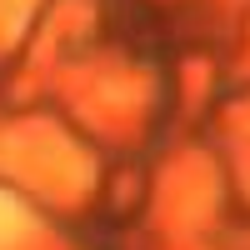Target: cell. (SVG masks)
Listing matches in <instances>:
<instances>
[{
	"instance_id": "1",
	"label": "cell",
	"mask_w": 250,
	"mask_h": 250,
	"mask_svg": "<svg viewBox=\"0 0 250 250\" xmlns=\"http://www.w3.org/2000/svg\"><path fill=\"white\" fill-rule=\"evenodd\" d=\"M25 225H30L25 205H20L15 195H5V190H0V245H10L20 230H25Z\"/></svg>"
}]
</instances>
